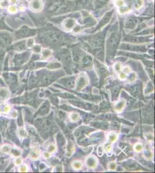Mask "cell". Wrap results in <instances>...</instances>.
<instances>
[{
    "mask_svg": "<svg viewBox=\"0 0 155 173\" xmlns=\"http://www.w3.org/2000/svg\"><path fill=\"white\" fill-rule=\"evenodd\" d=\"M108 139L110 142H111V143H114V142H115L117 139V135L116 133L109 134L108 136Z\"/></svg>",
    "mask_w": 155,
    "mask_h": 173,
    "instance_id": "obj_6",
    "label": "cell"
},
{
    "mask_svg": "<svg viewBox=\"0 0 155 173\" xmlns=\"http://www.w3.org/2000/svg\"><path fill=\"white\" fill-rule=\"evenodd\" d=\"M9 2H10L14 4V3H16V2H17V0H9Z\"/></svg>",
    "mask_w": 155,
    "mask_h": 173,
    "instance_id": "obj_23",
    "label": "cell"
},
{
    "mask_svg": "<svg viewBox=\"0 0 155 173\" xmlns=\"http://www.w3.org/2000/svg\"><path fill=\"white\" fill-rule=\"evenodd\" d=\"M31 157L33 159H37L39 156V152L38 151H34V152H32L31 153L30 155Z\"/></svg>",
    "mask_w": 155,
    "mask_h": 173,
    "instance_id": "obj_10",
    "label": "cell"
},
{
    "mask_svg": "<svg viewBox=\"0 0 155 173\" xmlns=\"http://www.w3.org/2000/svg\"><path fill=\"white\" fill-rule=\"evenodd\" d=\"M42 4L41 0H32L30 3V8L34 12H38L41 10Z\"/></svg>",
    "mask_w": 155,
    "mask_h": 173,
    "instance_id": "obj_1",
    "label": "cell"
},
{
    "mask_svg": "<svg viewBox=\"0 0 155 173\" xmlns=\"http://www.w3.org/2000/svg\"><path fill=\"white\" fill-rule=\"evenodd\" d=\"M43 155L46 158H49L50 156V154L49 152H45L43 153Z\"/></svg>",
    "mask_w": 155,
    "mask_h": 173,
    "instance_id": "obj_22",
    "label": "cell"
},
{
    "mask_svg": "<svg viewBox=\"0 0 155 173\" xmlns=\"http://www.w3.org/2000/svg\"><path fill=\"white\" fill-rule=\"evenodd\" d=\"M98 155H99V156H102V152H103V150H102V148L101 147H99V148H98Z\"/></svg>",
    "mask_w": 155,
    "mask_h": 173,
    "instance_id": "obj_17",
    "label": "cell"
},
{
    "mask_svg": "<svg viewBox=\"0 0 155 173\" xmlns=\"http://www.w3.org/2000/svg\"><path fill=\"white\" fill-rule=\"evenodd\" d=\"M122 68V64L119 62L116 63L115 64V66H114V69H115V71L116 72H119L120 70H121Z\"/></svg>",
    "mask_w": 155,
    "mask_h": 173,
    "instance_id": "obj_9",
    "label": "cell"
},
{
    "mask_svg": "<svg viewBox=\"0 0 155 173\" xmlns=\"http://www.w3.org/2000/svg\"><path fill=\"white\" fill-rule=\"evenodd\" d=\"M11 107L9 106H6L4 108V111L5 112H8L9 111V110H10Z\"/></svg>",
    "mask_w": 155,
    "mask_h": 173,
    "instance_id": "obj_21",
    "label": "cell"
},
{
    "mask_svg": "<svg viewBox=\"0 0 155 173\" xmlns=\"http://www.w3.org/2000/svg\"><path fill=\"white\" fill-rule=\"evenodd\" d=\"M72 167L74 168L75 170H79L82 167V164L81 161H74V162L72 163Z\"/></svg>",
    "mask_w": 155,
    "mask_h": 173,
    "instance_id": "obj_5",
    "label": "cell"
},
{
    "mask_svg": "<svg viewBox=\"0 0 155 173\" xmlns=\"http://www.w3.org/2000/svg\"><path fill=\"white\" fill-rule=\"evenodd\" d=\"M55 150H56V147L55 146H50L49 147V151L50 152H53Z\"/></svg>",
    "mask_w": 155,
    "mask_h": 173,
    "instance_id": "obj_19",
    "label": "cell"
},
{
    "mask_svg": "<svg viewBox=\"0 0 155 173\" xmlns=\"http://www.w3.org/2000/svg\"><path fill=\"white\" fill-rule=\"evenodd\" d=\"M123 72L125 74L126 73H129L130 72H131V69H130V67L126 66V67H125V68H124Z\"/></svg>",
    "mask_w": 155,
    "mask_h": 173,
    "instance_id": "obj_15",
    "label": "cell"
},
{
    "mask_svg": "<svg viewBox=\"0 0 155 173\" xmlns=\"http://www.w3.org/2000/svg\"><path fill=\"white\" fill-rule=\"evenodd\" d=\"M123 4H124V2L122 0H117L116 1L117 6H120V7H121V6L123 5Z\"/></svg>",
    "mask_w": 155,
    "mask_h": 173,
    "instance_id": "obj_16",
    "label": "cell"
},
{
    "mask_svg": "<svg viewBox=\"0 0 155 173\" xmlns=\"http://www.w3.org/2000/svg\"><path fill=\"white\" fill-rule=\"evenodd\" d=\"M27 170H28V167L26 165H23L22 166H21L19 169V171L20 172H27Z\"/></svg>",
    "mask_w": 155,
    "mask_h": 173,
    "instance_id": "obj_12",
    "label": "cell"
},
{
    "mask_svg": "<svg viewBox=\"0 0 155 173\" xmlns=\"http://www.w3.org/2000/svg\"><path fill=\"white\" fill-rule=\"evenodd\" d=\"M126 104L125 100H120V102H119L116 104V105L115 106V110L117 112H120L122 111L123 109L125 107Z\"/></svg>",
    "mask_w": 155,
    "mask_h": 173,
    "instance_id": "obj_3",
    "label": "cell"
},
{
    "mask_svg": "<svg viewBox=\"0 0 155 173\" xmlns=\"http://www.w3.org/2000/svg\"><path fill=\"white\" fill-rule=\"evenodd\" d=\"M2 149H5V150H3V151L6 152H9V150H10V148H9V147H8L7 146H5L3 147Z\"/></svg>",
    "mask_w": 155,
    "mask_h": 173,
    "instance_id": "obj_20",
    "label": "cell"
},
{
    "mask_svg": "<svg viewBox=\"0 0 155 173\" xmlns=\"http://www.w3.org/2000/svg\"><path fill=\"white\" fill-rule=\"evenodd\" d=\"M87 164L88 167L90 168H94L97 165V161L93 156L89 157L87 160Z\"/></svg>",
    "mask_w": 155,
    "mask_h": 173,
    "instance_id": "obj_2",
    "label": "cell"
},
{
    "mask_svg": "<svg viewBox=\"0 0 155 173\" xmlns=\"http://www.w3.org/2000/svg\"><path fill=\"white\" fill-rule=\"evenodd\" d=\"M70 119L71 121L72 122H76L78 121L80 119L79 115L76 112H72L70 114Z\"/></svg>",
    "mask_w": 155,
    "mask_h": 173,
    "instance_id": "obj_4",
    "label": "cell"
},
{
    "mask_svg": "<svg viewBox=\"0 0 155 173\" xmlns=\"http://www.w3.org/2000/svg\"><path fill=\"white\" fill-rule=\"evenodd\" d=\"M109 167L111 170H114L116 169V164L115 162H111L109 164Z\"/></svg>",
    "mask_w": 155,
    "mask_h": 173,
    "instance_id": "obj_11",
    "label": "cell"
},
{
    "mask_svg": "<svg viewBox=\"0 0 155 173\" xmlns=\"http://www.w3.org/2000/svg\"><path fill=\"white\" fill-rule=\"evenodd\" d=\"M143 149V147L140 144H137L134 147V149L137 152H141Z\"/></svg>",
    "mask_w": 155,
    "mask_h": 173,
    "instance_id": "obj_8",
    "label": "cell"
},
{
    "mask_svg": "<svg viewBox=\"0 0 155 173\" xmlns=\"http://www.w3.org/2000/svg\"><path fill=\"white\" fill-rule=\"evenodd\" d=\"M19 9H20V11H24V8H23V7H20V8H19Z\"/></svg>",
    "mask_w": 155,
    "mask_h": 173,
    "instance_id": "obj_24",
    "label": "cell"
},
{
    "mask_svg": "<svg viewBox=\"0 0 155 173\" xmlns=\"http://www.w3.org/2000/svg\"><path fill=\"white\" fill-rule=\"evenodd\" d=\"M126 77H127L126 74L125 73H121L119 74V78L120 80H125L126 79Z\"/></svg>",
    "mask_w": 155,
    "mask_h": 173,
    "instance_id": "obj_13",
    "label": "cell"
},
{
    "mask_svg": "<svg viewBox=\"0 0 155 173\" xmlns=\"http://www.w3.org/2000/svg\"><path fill=\"white\" fill-rule=\"evenodd\" d=\"M22 163V159L20 157H18L15 161V164L16 165H20Z\"/></svg>",
    "mask_w": 155,
    "mask_h": 173,
    "instance_id": "obj_14",
    "label": "cell"
},
{
    "mask_svg": "<svg viewBox=\"0 0 155 173\" xmlns=\"http://www.w3.org/2000/svg\"><path fill=\"white\" fill-rule=\"evenodd\" d=\"M111 150H112V146H111V145H109V146H108L107 147L105 148V151L107 153L111 152Z\"/></svg>",
    "mask_w": 155,
    "mask_h": 173,
    "instance_id": "obj_18",
    "label": "cell"
},
{
    "mask_svg": "<svg viewBox=\"0 0 155 173\" xmlns=\"http://www.w3.org/2000/svg\"><path fill=\"white\" fill-rule=\"evenodd\" d=\"M8 11L10 13H15L17 12V9L14 5H11L8 8Z\"/></svg>",
    "mask_w": 155,
    "mask_h": 173,
    "instance_id": "obj_7",
    "label": "cell"
}]
</instances>
